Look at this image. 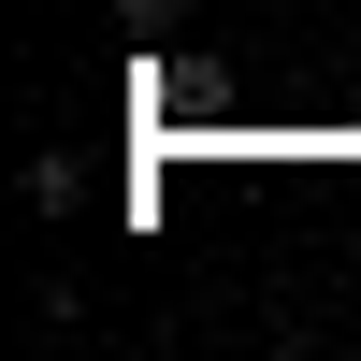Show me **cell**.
Returning <instances> with one entry per match:
<instances>
[]
</instances>
